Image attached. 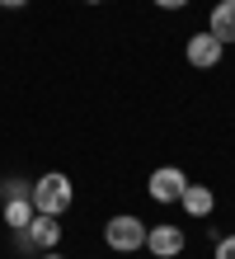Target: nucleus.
Listing matches in <instances>:
<instances>
[{"label":"nucleus","mask_w":235,"mask_h":259,"mask_svg":"<svg viewBox=\"0 0 235 259\" xmlns=\"http://www.w3.org/2000/svg\"><path fill=\"white\" fill-rule=\"evenodd\" d=\"M71 198H75V189H71L66 175H42L38 184L28 189V203H33V212H47V217H61V212L71 207Z\"/></svg>","instance_id":"f257e3e1"},{"label":"nucleus","mask_w":235,"mask_h":259,"mask_svg":"<svg viewBox=\"0 0 235 259\" xmlns=\"http://www.w3.org/2000/svg\"><path fill=\"white\" fill-rule=\"evenodd\" d=\"M183 57H188V66H198V71H212V66H221V57H226V42H216V38L207 33V28H202V33H193V38H188Z\"/></svg>","instance_id":"7ed1b4c3"},{"label":"nucleus","mask_w":235,"mask_h":259,"mask_svg":"<svg viewBox=\"0 0 235 259\" xmlns=\"http://www.w3.org/2000/svg\"><path fill=\"white\" fill-rule=\"evenodd\" d=\"M216 259H235V236H221V240H216Z\"/></svg>","instance_id":"9d476101"},{"label":"nucleus","mask_w":235,"mask_h":259,"mask_svg":"<svg viewBox=\"0 0 235 259\" xmlns=\"http://www.w3.org/2000/svg\"><path fill=\"white\" fill-rule=\"evenodd\" d=\"M42 259H61V254H52V250H47V254H42Z\"/></svg>","instance_id":"ddd939ff"},{"label":"nucleus","mask_w":235,"mask_h":259,"mask_svg":"<svg viewBox=\"0 0 235 259\" xmlns=\"http://www.w3.org/2000/svg\"><path fill=\"white\" fill-rule=\"evenodd\" d=\"M155 5H160V10H183L188 0H155Z\"/></svg>","instance_id":"9b49d317"},{"label":"nucleus","mask_w":235,"mask_h":259,"mask_svg":"<svg viewBox=\"0 0 235 259\" xmlns=\"http://www.w3.org/2000/svg\"><path fill=\"white\" fill-rule=\"evenodd\" d=\"M207 33L216 38V42H235V0H216L212 5V19H207Z\"/></svg>","instance_id":"423d86ee"},{"label":"nucleus","mask_w":235,"mask_h":259,"mask_svg":"<svg viewBox=\"0 0 235 259\" xmlns=\"http://www.w3.org/2000/svg\"><path fill=\"white\" fill-rule=\"evenodd\" d=\"M146 250H151L155 259H174V254H183V226H169V222L146 226Z\"/></svg>","instance_id":"39448f33"},{"label":"nucleus","mask_w":235,"mask_h":259,"mask_svg":"<svg viewBox=\"0 0 235 259\" xmlns=\"http://www.w3.org/2000/svg\"><path fill=\"white\" fill-rule=\"evenodd\" d=\"M146 189H151L155 203H179V193L188 189V175L179 170V165H160V170L146 179Z\"/></svg>","instance_id":"20e7f679"},{"label":"nucleus","mask_w":235,"mask_h":259,"mask_svg":"<svg viewBox=\"0 0 235 259\" xmlns=\"http://www.w3.org/2000/svg\"><path fill=\"white\" fill-rule=\"evenodd\" d=\"M24 236H28V245L52 250L57 240H61V226H57V217H47V212H33V222L24 226Z\"/></svg>","instance_id":"0eeeda50"},{"label":"nucleus","mask_w":235,"mask_h":259,"mask_svg":"<svg viewBox=\"0 0 235 259\" xmlns=\"http://www.w3.org/2000/svg\"><path fill=\"white\" fill-rule=\"evenodd\" d=\"M0 5H5V10H24L28 0H0Z\"/></svg>","instance_id":"f8f14e48"},{"label":"nucleus","mask_w":235,"mask_h":259,"mask_svg":"<svg viewBox=\"0 0 235 259\" xmlns=\"http://www.w3.org/2000/svg\"><path fill=\"white\" fill-rule=\"evenodd\" d=\"M212 203H216V193H212L207 184H188V189L179 193V207L188 212V217H207Z\"/></svg>","instance_id":"6e6552de"},{"label":"nucleus","mask_w":235,"mask_h":259,"mask_svg":"<svg viewBox=\"0 0 235 259\" xmlns=\"http://www.w3.org/2000/svg\"><path fill=\"white\" fill-rule=\"evenodd\" d=\"M104 240H108V250L132 254V250L146 245V222H141V217H127V212H118V217L104 222Z\"/></svg>","instance_id":"f03ea898"},{"label":"nucleus","mask_w":235,"mask_h":259,"mask_svg":"<svg viewBox=\"0 0 235 259\" xmlns=\"http://www.w3.org/2000/svg\"><path fill=\"white\" fill-rule=\"evenodd\" d=\"M5 222L14 226V231H24L28 222H33V203L19 193V189H10V203H5Z\"/></svg>","instance_id":"1a4fd4ad"},{"label":"nucleus","mask_w":235,"mask_h":259,"mask_svg":"<svg viewBox=\"0 0 235 259\" xmlns=\"http://www.w3.org/2000/svg\"><path fill=\"white\" fill-rule=\"evenodd\" d=\"M85 5H104V0H85Z\"/></svg>","instance_id":"4468645a"}]
</instances>
